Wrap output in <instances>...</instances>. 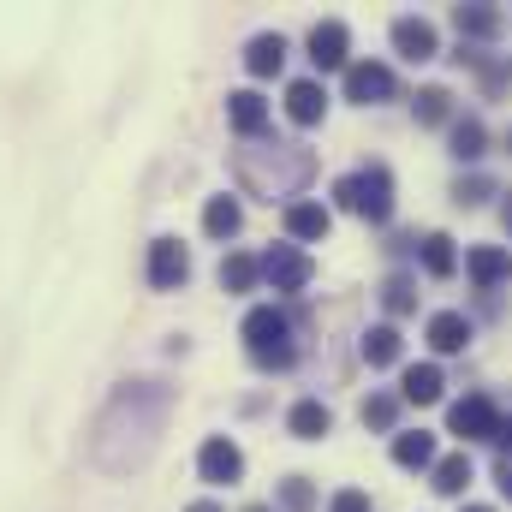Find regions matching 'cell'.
Returning <instances> with one entry per match:
<instances>
[{
    "label": "cell",
    "mask_w": 512,
    "mask_h": 512,
    "mask_svg": "<svg viewBox=\"0 0 512 512\" xmlns=\"http://www.w3.org/2000/svg\"><path fill=\"white\" fill-rule=\"evenodd\" d=\"M167 411H173V387L120 382L114 387V399L102 405V417H96L90 459H96L102 471H114V477L137 471V465L155 453V441H161V429H167Z\"/></svg>",
    "instance_id": "6da1fadb"
},
{
    "label": "cell",
    "mask_w": 512,
    "mask_h": 512,
    "mask_svg": "<svg viewBox=\"0 0 512 512\" xmlns=\"http://www.w3.org/2000/svg\"><path fill=\"white\" fill-rule=\"evenodd\" d=\"M239 179H245V191H256L262 203H286L292 209V197L310 185V173H316V155L304 149V143H256V149H239Z\"/></svg>",
    "instance_id": "7a4b0ae2"
},
{
    "label": "cell",
    "mask_w": 512,
    "mask_h": 512,
    "mask_svg": "<svg viewBox=\"0 0 512 512\" xmlns=\"http://www.w3.org/2000/svg\"><path fill=\"white\" fill-rule=\"evenodd\" d=\"M334 197H340L346 215H358V221H370V227H387V221H393V173H387L382 161L364 167V173H346V179L334 185Z\"/></svg>",
    "instance_id": "3957f363"
},
{
    "label": "cell",
    "mask_w": 512,
    "mask_h": 512,
    "mask_svg": "<svg viewBox=\"0 0 512 512\" xmlns=\"http://www.w3.org/2000/svg\"><path fill=\"white\" fill-rule=\"evenodd\" d=\"M245 352H251V364H262V370H286V364L298 358L292 322H286L274 304H256L251 316H245Z\"/></svg>",
    "instance_id": "277c9868"
},
{
    "label": "cell",
    "mask_w": 512,
    "mask_h": 512,
    "mask_svg": "<svg viewBox=\"0 0 512 512\" xmlns=\"http://www.w3.org/2000/svg\"><path fill=\"white\" fill-rule=\"evenodd\" d=\"M447 423H453V435H465V441H495V435H501V411H495V399H483V393L459 399V405L447 411Z\"/></svg>",
    "instance_id": "5b68a950"
},
{
    "label": "cell",
    "mask_w": 512,
    "mask_h": 512,
    "mask_svg": "<svg viewBox=\"0 0 512 512\" xmlns=\"http://www.w3.org/2000/svg\"><path fill=\"white\" fill-rule=\"evenodd\" d=\"M310 256L298 251V245H274V251L262 256V280L274 286V292H304L310 286Z\"/></svg>",
    "instance_id": "8992f818"
},
{
    "label": "cell",
    "mask_w": 512,
    "mask_h": 512,
    "mask_svg": "<svg viewBox=\"0 0 512 512\" xmlns=\"http://www.w3.org/2000/svg\"><path fill=\"white\" fill-rule=\"evenodd\" d=\"M197 471H203V483H239L245 477V453H239V441H227V435H209L203 441V453H197Z\"/></svg>",
    "instance_id": "52a82bcc"
},
{
    "label": "cell",
    "mask_w": 512,
    "mask_h": 512,
    "mask_svg": "<svg viewBox=\"0 0 512 512\" xmlns=\"http://www.w3.org/2000/svg\"><path fill=\"white\" fill-rule=\"evenodd\" d=\"M191 280V251L179 245V239H155L149 245V286L155 292H173V286H185Z\"/></svg>",
    "instance_id": "ba28073f"
},
{
    "label": "cell",
    "mask_w": 512,
    "mask_h": 512,
    "mask_svg": "<svg viewBox=\"0 0 512 512\" xmlns=\"http://www.w3.org/2000/svg\"><path fill=\"white\" fill-rule=\"evenodd\" d=\"M393 48H399L411 66H423V60H435V54H441V36H435V24H429V18H393Z\"/></svg>",
    "instance_id": "9c48e42d"
},
{
    "label": "cell",
    "mask_w": 512,
    "mask_h": 512,
    "mask_svg": "<svg viewBox=\"0 0 512 512\" xmlns=\"http://www.w3.org/2000/svg\"><path fill=\"white\" fill-rule=\"evenodd\" d=\"M346 48H352V30H346L340 18H322V24L310 30V60H316V72H340V66H346Z\"/></svg>",
    "instance_id": "30bf717a"
},
{
    "label": "cell",
    "mask_w": 512,
    "mask_h": 512,
    "mask_svg": "<svg viewBox=\"0 0 512 512\" xmlns=\"http://www.w3.org/2000/svg\"><path fill=\"white\" fill-rule=\"evenodd\" d=\"M393 96V72L376 66V60H358V66H346V102H364V108H376Z\"/></svg>",
    "instance_id": "8fae6325"
},
{
    "label": "cell",
    "mask_w": 512,
    "mask_h": 512,
    "mask_svg": "<svg viewBox=\"0 0 512 512\" xmlns=\"http://www.w3.org/2000/svg\"><path fill=\"white\" fill-rule=\"evenodd\" d=\"M286 114H292V126H322V114H328V90H322L316 78L286 84Z\"/></svg>",
    "instance_id": "7c38bea8"
},
{
    "label": "cell",
    "mask_w": 512,
    "mask_h": 512,
    "mask_svg": "<svg viewBox=\"0 0 512 512\" xmlns=\"http://www.w3.org/2000/svg\"><path fill=\"white\" fill-rule=\"evenodd\" d=\"M280 66H286V36H280V30L251 36V48H245V72H251V78H274Z\"/></svg>",
    "instance_id": "4fadbf2b"
},
{
    "label": "cell",
    "mask_w": 512,
    "mask_h": 512,
    "mask_svg": "<svg viewBox=\"0 0 512 512\" xmlns=\"http://www.w3.org/2000/svg\"><path fill=\"white\" fill-rule=\"evenodd\" d=\"M328 227H334V215H328L322 203H292V209H286V233H292L298 245H310V239H328Z\"/></svg>",
    "instance_id": "5bb4252c"
},
{
    "label": "cell",
    "mask_w": 512,
    "mask_h": 512,
    "mask_svg": "<svg viewBox=\"0 0 512 512\" xmlns=\"http://www.w3.org/2000/svg\"><path fill=\"white\" fill-rule=\"evenodd\" d=\"M286 429H292L298 441H322V435L334 429V411H328L322 399H298V405H292V417H286Z\"/></svg>",
    "instance_id": "9a60e30c"
},
{
    "label": "cell",
    "mask_w": 512,
    "mask_h": 512,
    "mask_svg": "<svg viewBox=\"0 0 512 512\" xmlns=\"http://www.w3.org/2000/svg\"><path fill=\"white\" fill-rule=\"evenodd\" d=\"M227 120H233L239 137H256V131L268 126V102H262L256 90H233V96H227Z\"/></svg>",
    "instance_id": "2e32d148"
},
{
    "label": "cell",
    "mask_w": 512,
    "mask_h": 512,
    "mask_svg": "<svg viewBox=\"0 0 512 512\" xmlns=\"http://www.w3.org/2000/svg\"><path fill=\"white\" fill-rule=\"evenodd\" d=\"M429 346H435V352H465V346H471V322H465L459 310L429 316Z\"/></svg>",
    "instance_id": "e0dca14e"
},
{
    "label": "cell",
    "mask_w": 512,
    "mask_h": 512,
    "mask_svg": "<svg viewBox=\"0 0 512 512\" xmlns=\"http://www.w3.org/2000/svg\"><path fill=\"white\" fill-rule=\"evenodd\" d=\"M441 387H447V376H441L435 364H411V370H405V382H399V399H411V405H435V399H441Z\"/></svg>",
    "instance_id": "ac0fdd59"
},
{
    "label": "cell",
    "mask_w": 512,
    "mask_h": 512,
    "mask_svg": "<svg viewBox=\"0 0 512 512\" xmlns=\"http://www.w3.org/2000/svg\"><path fill=\"white\" fill-rule=\"evenodd\" d=\"M465 268H471V280H477V286L489 292V286H501V280H507V274H512V256L501 251V245H477V251H471V262H465Z\"/></svg>",
    "instance_id": "d6986e66"
},
{
    "label": "cell",
    "mask_w": 512,
    "mask_h": 512,
    "mask_svg": "<svg viewBox=\"0 0 512 512\" xmlns=\"http://www.w3.org/2000/svg\"><path fill=\"white\" fill-rule=\"evenodd\" d=\"M239 227H245L239 197H209V209H203V233H209V239H233Z\"/></svg>",
    "instance_id": "ffe728a7"
},
{
    "label": "cell",
    "mask_w": 512,
    "mask_h": 512,
    "mask_svg": "<svg viewBox=\"0 0 512 512\" xmlns=\"http://www.w3.org/2000/svg\"><path fill=\"white\" fill-rule=\"evenodd\" d=\"M471 477H477V471H471V453H447V459H435V483H429V489H435V495H465Z\"/></svg>",
    "instance_id": "44dd1931"
},
{
    "label": "cell",
    "mask_w": 512,
    "mask_h": 512,
    "mask_svg": "<svg viewBox=\"0 0 512 512\" xmlns=\"http://www.w3.org/2000/svg\"><path fill=\"white\" fill-rule=\"evenodd\" d=\"M393 459H399L405 471H423V465H435V435H429V429L393 435Z\"/></svg>",
    "instance_id": "7402d4cb"
},
{
    "label": "cell",
    "mask_w": 512,
    "mask_h": 512,
    "mask_svg": "<svg viewBox=\"0 0 512 512\" xmlns=\"http://www.w3.org/2000/svg\"><path fill=\"white\" fill-rule=\"evenodd\" d=\"M453 24H459V36H471V42L501 36V12H495V6H459V12H453Z\"/></svg>",
    "instance_id": "603a6c76"
},
{
    "label": "cell",
    "mask_w": 512,
    "mask_h": 512,
    "mask_svg": "<svg viewBox=\"0 0 512 512\" xmlns=\"http://www.w3.org/2000/svg\"><path fill=\"white\" fill-rule=\"evenodd\" d=\"M364 364H370V370L399 364V328H393V322H382V328H370V334H364Z\"/></svg>",
    "instance_id": "cb8c5ba5"
},
{
    "label": "cell",
    "mask_w": 512,
    "mask_h": 512,
    "mask_svg": "<svg viewBox=\"0 0 512 512\" xmlns=\"http://www.w3.org/2000/svg\"><path fill=\"white\" fill-rule=\"evenodd\" d=\"M256 280H262V262L245 251H233V256H221V286L227 292H251Z\"/></svg>",
    "instance_id": "d4e9b609"
},
{
    "label": "cell",
    "mask_w": 512,
    "mask_h": 512,
    "mask_svg": "<svg viewBox=\"0 0 512 512\" xmlns=\"http://www.w3.org/2000/svg\"><path fill=\"white\" fill-rule=\"evenodd\" d=\"M483 149H489L483 120H453V155H459V161H483Z\"/></svg>",
    "instance_id": "484cf974"
},
{
    "label": "cell",
    "mask_w": 512,
    "mask_h": 512,
    "mask_svg": "<svg viewBox=\"0 0 512 512\" xmlns=\"http://www.w3.org/2000/svg\"><path fill=\"white\" fill-rule=\"evenodd\" d=\"M423 268H429L435 280H447V274L459 268V256H453V239H447V233H429V239H423Z\"/></svg>",
    "instance_id": "4316f807"
},
{
    "label": "cell",
    "mask_w": 512,
    "mask_h": 512,
    "mask_svg": "<svg viewBox=\"0 0 512 512\" xmlns=\"http://www.w3.org/2000/svg\"><path fill=\"white\" fill-rule=\"evenodd\" d=\"M447 114H453V96H447L441 84H429V90H417V120H423V126H441Z\"/></svg>",
    "instance_id": "83f0119b"
},
{
    "label": "cell",
    "mask_w": 512,
    "mask_h": 512,
    "mask_svg": "<svg viewBox=\"0 0 512 512\" xmlns=\"http://www.w3.org/2000/svg\"><path fill=\"white\" fill-rule=\"evenodd\" d=\"M382 304H387V316H405V310L417 304V286H411V274H387Z\"/></svg>",
    "instance_id": "f1b7e54d"
},
{
    "label": "cell",
    "mask_w": 512,
    "mask_h": 512,
    "mask_svg": "<svg viewBox=\"0 0 512 512\" xmlns=\"http://www.w3.org/2000/svg\"><path fill=\"white\" fill-rule=\"evenodd\" d=\"M393 417H399V393H370L364 399V423L370 429H393Z\"/></svg>",
    "instance_id": "f546056e"
},
{
    "label": "cell",
    "mask_w": 512,
    "mask_h": 512,
    "mask_svg": "<svg viewBox=\"0 0 512 512\" xmlns=\"http://www.w3.org/2000/svg\"><path fill=\"white\" fill-rule=\"evenodd\" d=\"M280 507L286 512H310L316 507V489H310L304 477H286V483H280Z\"/></svg>",
    "instance_id": "4dcf8cb0"
},
{
    "label": "cell",
    "mask_w": 512,
    "mask_h": 512,
    "mask_svg": "<svg viewBox=\"0 0 512 512\" xmlns=\"http://www.w3.org/2000/svg\"><path fill=\"white\" fill-rule=\"evenodd\" d=\"M453 197H459V203H483V197H495V185H489L483 173H471V179H459V185H453Z\"/></svg>",
    "instance_id": "1f68e13d"
},
{
    "label": "cell",
    "mask_w": 512,
    "mask_h": 512,
    "mask_svg": "<svg viewBox=\"0 0 512 512\" xmlns=\"http://www.w3.org/2000/svg\"><path fill=\"white\" fill-rule=\"evenodd\" d=\"M328 512H370V495H364V489H340Z\"/></svg>",
    "instance_id": "d6a6232c"
},
{
    "label": "cell",
    "mask_w": 512,
    "mask_h": 512,
    "mask_svg": "<svg viewBox=\"0 0 512 512\" xmlns=\"http://www.w3.org/2000/svg\"><path fill=\"white\" fill-rule=\"evenodd\" d=\"M495 477H501V495L512 501V453H501V465H495Z\"/></svg>",
    "instance_id": "836d02e7"
},
{
    "label": "cell",
    "mask_w": 512,
    "mask_h": 512,
    "mask_svg": "<svg viewBox=\"0 0 512 512\" xmlns=\"http://www.w3.org/2000/svg\"><path fill=\"white\" fill-rule=\"evenodd\" d=\"M495 447H501V453H512V417L501 423V435H495Z\"/></svg>",
    "instance_id": "e575fe53"
},
{
    "label": "cell",
    "mask_w": 512,
    "mask_h": 512,
    "mask_svg": "<svg viewBox=\"0 0 512 512\" xmlns=\"http://www.w3.org/2000/svg\"><path fill=\"white\" fill-rule=\"evenodd\" d=\"M185 512H221V507L215 501H197V507H185Z\"/></svg>",
    "instance_id": "d590c367"
},
{
    "label": "cell",
    "mask_w": 512,
    "mask_h": 512,
    "mask_svg": "<svg viewBox=\"0 0 512 512\" xmlns=\"http://www.w3.org/2000/svg\"><path fill=\"white\" fill-rule=\"evenodd\" d=\"M507 233H512V197H507Z\"/></svg>",
    "instance_id": "8d00e7d4"
},
{
    "label": "cell",
    "mask_w": 512,
    "mask_h": 512,
    "mask_svg": "<svg viewBox=\"0 0 512 512\" xmlns=\"http://www.w3.org/2000/svg\"><path fill=\"white\" fill-rule=\"evenodd\" d=\"M465 512H495V507H465Z\"/></svg>",
    "instance_id": "74e56055"
},
{
    "label": "cell",
    "mask_w": 512,
    "mask_h": 512,
    "mask_svg": "<svg viewBox=\"0 0 512 512\" xmlns=\"http://www.w3.org/2000/svg\"><path fill=\"white\" fill-rule=\"evenodd\" d=\"M251 512H268V507H251Z\"/></svg>",
    "instance_id": "f35d334b"
},
{
    "label": "cell",
    "mask_w": 512,
    "mask_h": 512,
    "mask_svg": "<svg viewBox=\"0 0 512 512\" xmlns=\"http://www.w3.org/2000/svg\"><path fill=\"white\" fill-rule=\"evenodd\" d=\"M507 143H512V137H507Z\"/></svg>",
    "instance_id": "ab89813d"
}]
</instances>
